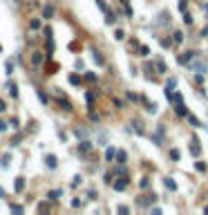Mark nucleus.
<instances>
[{"label":"nucleus","instance_id":"f257e3e1","mask_svg":"<svg viewBox=\"0 0 208 215\" xmlns=\"http://www.w3.org/2000/svg\"><path fill=\"white\" fill-rule=\"evenodd\" d=\"M45 163H47V168H56V157L47 155V157H45Z\"/></svg>","mask_w":208,"mask_h":215},{"label":"nucleus","instance_id":"f03ea898","mask_svg":"<svg viewBox=\"0 0 208 215\" xmlns=\"http://www.w3.org/2000/svg\"><path fill=\"white\" fill-rule=\"evenodd\" d=\"M190 67L197 69V72H206V65H204V63H199V60H197V63H190Z\"/></svg>","mask_w":208,"mask_h":215},{"label":"nucleus","instance_id":"7ed1b4c3","mask_svg":"<svg viewBox=\"0 0 208 215\" xmlns=\"http://www.w3.org/2000/svg\"><path fill=\"white\" fill-rule=\"evenodd\" d=\"M43 16H45V18H51V16H54V7H49V5H47V7L43 9Z\"/></svg>","mask_w":208,"mask_h":215},{"label":"nucleus","instance_id":"20e7f679","mask_svg":"<svg viewBox=\"0 0 208 215\" xmlns=\"http://www.w3.org/2000/svg\"><path fill=\"white\" fill-rule=\"evenodd\" d=\"M7 90H9V94H11V96H16V94H18V87H16V83H9V85H7Z\"/></svg>","mask_w":208,"mask_h":215},{"label":"nucleus","instance_id":"39448f33","mask_svg":"<svg viewBox=\"0 0 208 215\" xmlns=\"http://www.w3.org/2000/svg\"><path fill=\"white\" fill-rule=\"evenodd\" d=\"M125 186H128V181H125V179H119L117 184H114V188H117V190H123Z\"/></svg>","mask_w":208,"mask_h":215},{"label":"nucleus","instance_id":"423d86ee","mask_svg":"<svg viewBox=\"0 0 208 215\" xmlns=\"http://www.w3.org/2000/svg\"><path fill=\"white\" fill-rule=\"evenodd\" d=\"M190 152H192V155H199V146H197L195 139H192V144H190Z\"/></svg>","mask_w":208,"mask_h":215},{"label":"nucleus","instance_id":"0eeeda50","mask_svg":"<svg viewBox=\"0 0 208 215\" xmlns=\"http://www.w3.org/2000/svg\"><path fill=\"white\" fill-rule=\"evenodd\" d=\"M166 186H168V188H170V190H175V188H177V184H175V181H172V179H170V177H168V179H166Z\"/></svg>","mask_w":208,"mask_h":215},{"label":"nucleus","instance_id":"6e6552de","mask_svg":"<svg viewBox=\"0 0 208 215\" xmlns=\"http://www.w3.org/2000/svg\"><path fill=\"white\" fill-rule=\"evenodd\" d=\"M23 188H25V181L18 177V179H16V190H23Z\"/></svg>","mask_w":208,"mask_h":215},{"label":"nucleus","instance_id":"1a4fd4ad","mask_svg":"<svg viewBox=\"0 0 208 215\" xmlns=\"http://www.w3.org/2000/svg\"><path fill=\"white\" fill-rule=\"evenodd\" d=\"M117 157H119V163H125V152H123V150H119Z\"/></svg>","mask_w":208,"mask_h":215},{"label":"nucleus","instance_id":"9d476101","mask_svg":"<svg viewBox=\"0 0 208 215\" xmlns=\"http://www.w3.org/2000/svg\"><path fill=\"white\" fill-rule=\"evenodd\" d=\"M181 41H183V34L181 32H175V43H181Z\"/></svg>","mask_w":208,"mask_h":215},{"label":"nucleus","instance_id":"9b49d317","mask_svg":"<svg viewBox=\"0 0 208 215\" xmlns=\"http://www.w3.org/2000/svg\"><path fill=\"white\" fill-rule=\"evenodd\" d=\"M58 195H60V190H51V193H49V199H58Z\"/></svg>","mask_w":208,"mask_h":215},{"label":"nucleus","instance_id":"f8f14e48","mask_svg":"<svg viewBox=\"0 0 208 215\" xmlns=\"http://www.w3.org/2000/svg\"><path fill=\"white\" fill-rule=\"evenodd\" d=\"M32 60H34V63H36V65H38V63H41V60H43V56H41V54H34V58H32Z\"/></svg>","mask_w":208,"mask_h":215},{"label":"nucleus","instance_id":"ddd939ff","mask_svg":"<svg viewBox=\"0 0 208 215\" xmlns=\"http://www.w3.org/2000/svg\"><path fill=\"white\" fill-rule=\"evenodd\" d=\"M114 155H117V152H114V148H110L108 152H105V157H108V159H112V157H114Z\"/></svg>","mask_w":208,"mask_h":215},{"label":"nucleus","instance_id":"4468645a","mask_svg":"<svg viewBox=\"0 0 208 215\" xmlns=\"http://www.w3.org/2000/svg\"><path fill=\"white\" fill-rule=\"evenodd\" d=\"M29 27H32V29H38V27H41V23H38V20H32V23H29Z\"/></svg>","mask_w":208,"mask_h":215},{"label":"nucleus","instance_id":"2eb2a0df","mask_svg":"<svg viewBox=\"0 0 208 215\" xmlns=\"http://www.w3.org/2000/svg\"><path fill=\"white\" fill-rule=\"evenodd\" d=\"M183 23H186V25H190V23H192V18H190V14H186V16H183Z\"/></svg>","mask_w":208,"mask_h":215},{"label":"nucleus","instance_id":"dca6fc26","mask_svg":"<svg viewBox=\"0 0 208 215\" xmlns=\"http://www.w3.org/2000/svg\"><path fill=\"white\" fill-rule=\"evenodd\" d=\"M157 67H159V72H166V65H163L161 60H157Z\"/></svg>","mask_w":208,"mask_h":215},{"label":"nucleus","instance_id":"f3484780","mask_svg":"<svg viewBox=\"0 0 208 215\" xmlns=\"http://www.w3.org/2000/svg\"><path fill=\"white\" fill-rule=\"evenodd\" d=\"M170 157H172V159H179V150H170Z\"/></svg>","mask_w":208,"mask_h":215},{"label":"nucleus","instance_id":"a211bd4d","mask_svg":"<svg viewBox=\"0 0 208 215\" xmlns=\"http://www.w3.org/2000/svg\"><path fill=\"white\" fill-rule=\"evenodd\" d=\"M11 211H14V213H23V206H16V204H14V206H11Z\"/></svg>","mask_w":208,"mask_h":215},{"label":"nucleus","instance_id":"6ab92c4d","mask_svg":"<svg viewBox=\"0 0 208 215\" xmlns=\"http://www.w3.org/2000/svg\"><path fill=\"white\" fill-rule=\"evenodd\" d=\"M2 166H5V168L9 166V155H5V157H2Z\"/></svg>","mask_w":208,"mask_h":215},{"label":"nucleus","instance_id":"aec40b11","mask_svg":"<svg viewBox=\"0 0 208 215\" xmlns=\"http://www.w3.org/2000/svg\"><path fill=\"white\" fill-rule=\"evenodd\" d=\"M5 130H7V123H5V121H0V132H5Z\"/></svg>","mask_w":208,"mask_h":215},{"label":"nucleus","instance_id":"412c9836","mask_svg":"<svg viewBox=\"0 0 208 215\" xmlns=\"http://www.w3.org/2000/svg\"><path fill=\"white\" fill-rule=\"evenodd\" d=\"M7 110V105H5V101H0V112H5Z\"/></svg>","mask_w":208,"mask_h":215},{"label":"nucleus","instance_id":"4be33fe9","mask_svg":"<svg viewBox=\"0 0 208 215\" xmlns=\"http://www.w3.org/2000/svg\"><path fill=\"white\" fill-rule=\"evenodd\" d=\"M201 36H208V27H204V29H201Z\"/></svg>","mask_w":208,"mask_h":215},{"label":"nucleus","instance_id":"5701e85b","mask_svg":"<svg viewBox=\"0 0 208 215\" xmlns=\"http://www.w3.org/2000/svg\"><path fill=\"white\" fill-rule=\"evenodd\" d=\"M0 197H5V190H2V188H0Z\"/></svg>","mask_w":208,"mask_h":215}]
</instances>
